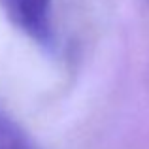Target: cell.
<instances>
[{
	"instance_id": "cell-2",
	"label": "cell",
	"mask_w": 149,
	"mask_h": 149,
	"mask_svg": "<svg viewBox=\"0 0 149 149\" xmlns=\"http://www.w3.org/2000/svg\"><path fill=\"white\" fill-rule=\"evenodd\" d=\"M0 149H38L11 117L0 111Z\"/></svg>"
},
{
	"instance_id": "cell-1",
	"label": "cell",
	"mask_w": 149,
	"mask_h": 149,
	"mask_svg": "<svg viewBox=\"0 0 149 149\" xmlns=\"http://www.w3.org/2000/svg\"><path fill=\"white\" fill-rule=\"evenodd\" d=\"M0 4L21 32L42 47H53L55 26L51 0H0Z\"/></svg>"
}]
</instances>
